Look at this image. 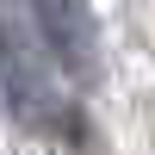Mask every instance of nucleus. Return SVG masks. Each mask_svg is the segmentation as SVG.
Wrapping results in <instances>:
<instances>
[{"instance_id": "f257e3e1", "label": "nucleus", "mask_w": 155, "mask_h": 155, "mask_svg": "<svg viewBox=\"0 0 155 155\" xmlns=\"http://www.w3.org/2000/svg\"><path fill=\"white\" fill-rule=\"evenodd\" d=\"M0 93H6L12 118L25 130H50V137H74V99L62 93V81L50 74L44 44L25 31L19 12L0 6Z\"/></svg>"}, {"instance_id": "f03ea898", "label": "nucleus", "mask_w": 155, "mask_h": 155, "mask_svg": "<svg viewBox=\"0 0 155 155\" xmlns=\"http://www.w3.org/2000/svg\"><path fill=\"white\" fill-rule=\"evenodd\" d=\"M25 19H31L37 44H44L74 81H93L99 74V44H93V12H87V0H25Z\"/></svg>"}]
</instances>
